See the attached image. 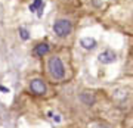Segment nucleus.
I'll return each instance as SVG.
<instances>
[{"mask_svg": "<svg viewBox=\"0 0 133 128\" xmlns=\"http://www.w3.org/2000/svg\"><path fill=\"white\" fill-rule=\"evenodd\" d=\"M48 66H49L50 75L55 80H62L64 78V75H65V68H64V65H62V62L59 57H56V56L50 57L48 62Z\"/></svg>", "mask_w": 133, "mask_h": 128, "instance_id": "obj_1", "label": "nucleus"}, {"mask_svg": "<svg viewBox=\"0 0 133 128\" xmlns=\"http://www.w3.org/2000/svg\"><path fill=\"white\" fill-rule=\"evenodd\" d=\"M71 29H72V25L66 19H59L53 25V31H55V34H56L58 37H66V35H70Z\"/></svg>", "mask_w": 133, "mask_h": 128, "instance_id": "obj_2", "label": "nucleus"}, {"mask_svg": "<svg viewBox=\"0 0 133 128\" xmlns=\"http://www.w3.org/2000/svg\"><path fill=\"white\" fill-rule=\"evenodd\" d=\"M30 88H31V91L36 93V94H44V93H46V84H44L42 80H38V78L31 81Z\"/></svg>", "mask_w": 133, "mask_h": 128, "instance_id": "obj_3", "label": "nucleus"}, {"mask_svg": "<svg viewBox=\"0 0 133 128\" xmlns=\"http://www.w3.org/2000/svg\"><path fill=\"white\" fill-rule=\"evenodd\" d=\"M115 53L112 52V50H105V52H102L99 55V62L101 63H105V65H108V63H112V62H115Z\"/></svg>", "mask_w": 133, "mask_h": 128, "instance_id": "obj_4", "label": "nucleus"}, {"mask_svg": "<svg viewBox=\"0 0 133 128\" xmlns=\"http://www.w3.org/2000/svg\"><path fill=\"white\" fill-rule=\"evenodd\" d=\"M48 52H49V44L48 43H40V44L36 46V49H34V53H36V56H38V57H43Z\"/></svg>", "mask_w": 133, "mask_h": 128, "instance_id": "obj_5", "label": "nucleus"}, {"mask_svg": "<svg viewBox=\"0 0 133 128\" xmlns=\"http://www.w3.org/2000/svg\"><path fill=\"white\" fill-rule=\"evenodd\" d=\"M81 46L87 50H92V49L96 47V40L95 38H90V37H86V38H81Z\"/></svg>", "mask_w": 133, "mask_h": 128, "instance_id": "obj_6", "label": "nucleus"}, {"mask_svg": "<svg viewBox=\"0 0 133 128\" xmlns=\"http://www.w3.org/2000/svg\"><path fill=\"white\" fill-rule=\"evenodd\" d=\"M80 100L84 104H89V106H90V104L95 103V96L90 94V93H87V91H84V93H81L80 94Z\"/></svg>", "mask_w": 133, "mask_h": 128, "instance_id": "obj_7", "label": "nucleus"}, {"mask_svg": "<svg viewBox=\"0 0 133 128\" xmlns=\"http://www.w3.org/2000/svg\"><path fill=\"white\" fill-rule=\"evenodd\" d=\"M42 7H44V3H43V0H34L33 3L30 5V10H31V12H36V10L42 9Z\"/></svg>", "mask_w": 133, "mask_h": 128, "instance_id": "obj_8", "label": "nucleus"}, {"mask_svg": "<svg viewBox=\"0 0 133 128\" xmlns=\"http://www.w3.org/2000/svg\"><path fill=\"white\" fill-rule=\"evenodd\" d=\"M19 35H21V38H22V40H28V38H30L28 31H27L25 28H19Z\"/></svg>", "mask_w": 133, "mask_h": 128, "instance_id": "obj_9", "label": "nucleus"}, {"mask_svg": "<svg viewBox=\"0 0 133 128\" xmlns=\"http://www.w3.org/2000/svg\"><path fill=\"white\" fill-rule=\"evenodd\" d=\"M98 128H111V127H108V125H99Z\"/></svg>", "mask_w": 133, "mask_h": 128, "instance_id": "obj_10", "label": "nucleus"}]
</instances>
